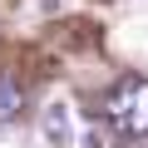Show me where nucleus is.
Returning a JSON list of instances; mask_svg holds the SVG:
<instances>
[{"mask_svg":"<svg viewBox=\"0 0 148 148\" xmlns=\"http://www.w3.org/2000/svg\"><path fill=\"white\" fill-rule=\"evenodd\" d=\"M104 119L128 133V138H148V79L123 74V79L104 94Z\"/></svg>","mask_w":148,"mask_h":148,"instance_id":"f257e3e1","label":"nucleus"},{"mask_svg":"<svg viewBox=\"0 0 148 148\" xmlns=\"http://www.w3.org/2000/svg\"><path fill=\"white\" fill-rule=\"evenodd\" d=\"M40 138H45L49 148H69V143H74V114H69L64 99H54V104L40 114Z\"/></svg>","mask_w":148,"mask_h":148,"instance_id":"f03ea898","label":"nucleus"},{"mask_svg":"<svg viewBox=\"0 0 148 148\" xmlns=\"http://www.w3.org/2000/svg\"><path fill=\"white\" fill-rule=\"evenodd\" d=\"M20 104H25V94H20V84L10 79V74H0V123H10V119L20 114Z\"/></svg>","mask_w":148,"mask_h":148,"instance_id":"7ed1b4c3","label":"nucleus"},{"mask_svg":"<svg viewBox=\"0 0 148 148\" xmlns=\"http://www.w3.org/2000/svg\"><path fill=\"white\" fill-rule=\"evenodd\" d=\"M79 143H84V148H104V128H84Z\"/></svg>","mask_w":148,"mask_h":148,"instance_id":"20e7f679","label":"nucleus"}]
</instances>
